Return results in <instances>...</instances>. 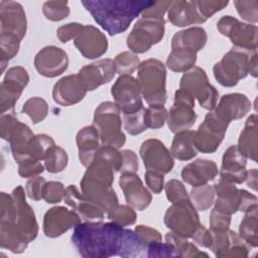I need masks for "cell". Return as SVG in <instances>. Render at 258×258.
<instances>
[{
    "mask_svg": "<svg viewBox=\"0 0 258 258\" xmlns=\"http://www.w3.org/2000/svg\"><path fill=\"white\" fill-rule=\"evenodd\" d=\"M72 243L85 258L120 256L135 258L146 256L147 247L130 229L108 222H85L74 228Z\"/></svg>",
    "mask_w": 258,
    "mask_h": 258,
    "instance_id": "1",
    "label": "cell"
},
{
    "mask_svg": "<svg viewBox=\"0 0 258 258\" xmlns=\"http://www.w3.org/2000/svg\"><path fill=\"white\" fill-rule=\"evenodd\" d=\"M25 194L17 185L11 194L0 195V245L15 254L24 252L38 234L35 214L26 203Z\"/></svg>",
    "mask_w": 258,
    "mask_h": 258,
    "instance_id": "2",
    "label": "cell"
},
{
    "mask_svg": "<svg viewBox=\"0 0 258 258\" xmlns=\"http://www.w3.org/2000/svg\"><path fill=\"white\" fill-rule=\"evenodd\" d=\"M94 20L110 35L124 32L131 22L155 1L149 0H83Z\"/></svg>",
    "mask_w": 258,
    "mask_h": 258,
    "instance_id": "3",
    "label": "cell"
},
{
    "mask_svg": "<svg viewBox=\"0 0 258 258\" xmlns=\"http://www.w3.org/2000/svg\"><path fill=\"white\" fill-rule=\"evenodd\" d=\"M115 172L111 163L95 156L80 182L81 191L106 214L118 206V198L112 187Z\"/></svg>",
    "mask_w": 258,
    "mask_h": 258,
    "instance_id": "4",
    "label": "cell"
},
{
    "mask_svg": "<svg viewBox=\"0 0 258 258\" xmlns=\"http://www.w3.org/2000/svg\"><path fill=\"white\" fill-rule=\"evenodd\" d=\"M27 21L22 5L15 1H0V51L1 72L19 50L26 33Z\"/></svg>",
    "mask_w": 258,
    "mask_h": 258,
    "instance_id": "5",
    "label": "cell"
},
{
    "mask_svg": "<svg viewBox=\"0 0 258 258\" xmlns=\"http://www.w3.org/2000/svg\"><path fill=\"white\" fill-rule=\"evenodd\" d=\"M141 95L149 105H164L167 100L166 69L162 61L148 58L140 62L137 74Z\"/></svg>",
    "mask_w": 258,
    "mask_h": 258,
    "instance_id": "6",
    "label": "cell"
},
{
    "mask_svg": "<svg viewBox=\"0 0 258 258\" xmlns=\"http://www.w3.org/2000/svg\"><path fill=\"white\" fill-rule=\"evenodd\" d=\"M120 112L116 104L110 101L103 102L96 108L93 125L98 130L102 145L112 146L116 149L124 145L126 136L121 130Z\"/></svg>",
    "mask_w": 258,
    "mask_h": 258,
    "instance_id": "7",
    "label": "cell"
},
{
    "mask_svg": "<svg viewBox=\"0 0 258 258\" xmlns=\"http://www.w3.org/2000/svg\"><path fill=\"white\" fill-rule=\"evenodd\" d=\"M256 52L233 46L220 61L216 62L213 73L217 82L224 87H234L250 73V60Z\"/></svg>",
    "mask_w": 258,
    "mask_h": 258,
    "instance_id": "8",
    "label": "cell"
},
{
    "mask_svg": "<svg viewBox=\"0 0 258 258\" xmlns=\"http://www.w3.org/2000/svg\"><path fill=\"white\" fill-rule=\"evenodd\" d=\"M164 225L171 233L182 237L191 238L201 226L200 217L190 200L173 203L165 212Z\"/></svg>",
    "mask_w": 258,
    "mask_h": 258,
    "instance_id": "9",
    "label": "cell"
},
{
    "mask_svg": "<svg viewBox=\"0 0 258 258\" xmlns=\"http://www.w3.org/2000/svg\"><path fill=\"white\" fill-rule=\"evenodd\" d=\"M165 20L151 17H141L135 23L127 36V46L134 53H143L161 41L164 36Z\"/></svg>",
    "mask_w": 258,
    "mask_h": 258,
    "instance_id": "10",
    "label": "cell"
},
{
    "mask_svg": "<svg viewBox=\"0 0 258 258\" xmlns=\"http://www.w3.org/2000/svg\"><path fill=\"white\" fill-rule=\"evenodd\" d=\"M179 89L189 93L194 99H197L202 108L212 111L215 109L219 92L209 83L208 76L200 67H194L183 74L179 82Z\"/></svg>",
    "mask_w": 258,
    "mask_h": 258,
    "instance_id": "11",
    "label": "cell"
},
{
    "mask_svg": "<svg viewBox=\"0 0 258 258\" xmlns=\"http://www.w3.org/2000/svg\"><path fill=\"white\" fill-rule=\"evenodd\" d=\"M217 28L222 35L230 38L233 46L254 51L257 50V26L239 21L237 18L226 15L220 18Z\"/></svg>",
    "mask_w": 258,
    "mask_h": 258,
    "instance_id": "12",
    "label": "cell"
},
{
    "mask_svg": "<svg viewBox=\"0 0 258 258\" xmlns=\"http://www.w3.org/2000/svg\"><path fill=\"white\" fill-rule=\"evenodd\" d=\"M194 97L182 89L174 93V102L167 114V125L171 132L177 133L188 130L196 122Z\"/></svg>",
    "mask_w": 258,
    "mask_h": 258,
    "instance_id": "13",
    "label": "cell"
},
{
    "mask_svg": "<svg viewBox=\"0 0 258 258\" xmlns=\"http://www.w3.org/2000/svg\"><path fill=\"white\" fill-rule=\"evenodd\" d=\"M229 124L218 118L213 112L206 115L195 133V145L202 153H214L223 141Z\"/></svg>",
    "mask_w": 258,
    "mask_h": 258,
    "instance_id": "14",
    "label": "cell"
},
{
    "mask_svg": "<svg viewBox=\"0 0 258 258\" xmlns=\"http://www.w3.org/2000/svg\"><path fill=\"white\" fill-rule=\"evenodd\" d=\"M114 103L123 114H131L143 108L138 81L132 76H120L111 88Z\"/></svg>",
    "mask_w": 258,
    "mask_h": 258,
    "instance_id": "15",
    "label": "cell"
},
{
    "mask_svg": "<svg viewBox=\"0 0 258 258\" xmlns=\"http://www.w3.org/2000/svg\"><path fill=\"white\" fill-rule=\"evenodd\" d=\"M29 82L27 71L20 67H12L7 72L0 86L1 114L14 108L23 90Z\"/></svg>",
    "mask_w": 258,
    "mask_h": 258,
    "instance_id": "16",
    "label": "cell"
},
{
    "mask_svg": "<svg viewBox=\"0 0 258 258\" xmlns=\"http://www.w3.org/2000/svg\"><path fill=\"white\" fill-rule=\"evenodd\" d=\"M139 153L146 170L166 174L173 168L174 160L170 151L158 139L150 138L145 140L140 146Z\"/></svg>",
    "mask_w": 258,
    "mask_h": 258,
    "instance_id": "17",
    "label": "cell"
},
{
    "mask_svg": "<svg viewBox=\"0 0 258 258\" xmlns=\"http://www.w3.org/2000/svg\"><path fill=\"white\" fill-rule=\"evenodd\" d=\"M34 67L39 75L45 78H55L68 69L69 56L60 47L47 45L35 54Z\"/></svg>",
    "mask_w": 258,
    "mask_h": 258,
    "instance_id": "18",
    "label": "cell"
},
{
    "mask_svg": "<svg viewBox=\"0 0 258 258\" xmlns=\"http://www.w3.org/2000/svg\"><path fill=\"white\" fill-rule=\"evenodd\" d=\"M81 223L75 211L58 206L50 208L43 217V233L48 238H56Z\"/></svg>",
    "mask_w": 258,
    "mask_h": 258,
    "instance_id": "19",
    "label": "cell"
},
{
    "mask_svg": "<svg viewBox=\"0 0 258 258\" xmlns=\"http://www.w3.org/2000/svg\"><path fill=\"white\" fill-rule=\"evenodd\" d=\"M74 43L81 54L90 59L102 56L108 49L106 35L94 25H84Z\"/></svg>",
    "mask_w": 258,
    "mask_h": 258,
    "instance_id": "20",
    "label": "cell"
},
{
    "mask_svg": "<svg viewBox=\"0 0 258 258\" xmlns=\"http://www.w3.org/2000/svg\"><path fill=\"white\" fill-rule=\"evenodd\" d=\"M87 92L88 91L78 74L69 75L54 84L52 99L60 106H73L81 102L85 98Z\"/></svg>",
    "mask_w": 258,
    "mask_h": 258,
    "instance_id": "21",
    "label": "cell"
},
{
    "mask_svg": "<svg viewBox=\"0 0 258 258\" xmlns=\"http://www.w3.org/2000/svg\"><path fill=\"white\" fill-rule=\"evenodd\" d=\"M119 185L124 192L127 204L133 209L142 211L150 205L152 201L151 194L136 173H122Z\"/></svg>",
    "mask_w": 258,
    "mask_h": 258,
    "instance_id": "22",
    "label": "cell"
},
{
    "mask_svg": "<svg viewBox=\"0 0 258 258\" xmlns=\"http://www.w3.org/2000/svg\"><path fill=\"white\" fill-rule=\"evenodd\" d=\"M250 100L243 94L231 93L221 97L213 113L222 121L230 124L234 120L243 118L251 109Z\"/></svg>",
    "mask_w": 258,
    "mask_h": 258,
    "instance_id": "23",
    "label": "cell"
},
{
    "mask_svg": "<svg viewBox=\"0 0 258 258\" xmlns=\"http://www.w3.org/2000/svg\"><path fill=\"white\" fill-rule=\"evenodd\" d=\"M114 62L110 58H103L84 66L79 71L81 78L87 91H94L100 86L109 83L115 76Z\"/></svg>",
    "mask_w": 258,
    "mask_h": 258,
    "instance_id": "24",
    "label": "cell"
},
{
    "mask_svg": "<svg viewBox=\"0 0 258 258\" xmlns=\"http://www.w3.org/2000/svg\"><path fill=\"white\" fill-rule=\"evenodd\" d=\"M246 160L247 158L239 151L237 145H231L222 158L220 179L235 184L243 183L247 174Z\"/></svg>",
    "mask_w": 258,
    "mask_h": 258,
    "instance_id": "25",
    "label": "cell"
},
{
    "mask_svg": "<svg viewBox=\"0 0 258 258\" xmlns=\"http://www.w3.org/2000/svg\"><path fill=\"white\" fill-rule=\"evenodd\" d=\"M64 203L85 222H98L104 219V212L95 203L90 201L82 191L80 192L76 185L71 184L66 188L63 198Z\"/></svg>",
    "mask_w": 258,
    "mask_h": 258,
    "instance_id": "26",
    "label": "cell"
},
{
    "mask_svg": "<svg viewBox=\"0 0 258 258\" xmlns=\"http://www.w3.org/2000/svg\"><path fill=\"white\" fill-rule=\"evenodd\" d=\"M33 136L31 129L26 124L18 121L4 138L9 142L13 158L18 165L31 161L28 157V147Z\"/></svg>",
    "mask_w": 258,
    "mask_h": 258,
    "instance_id": "27",
    "label": "cell"
},
{
    "mask_svg": "<svg viewBox=\"0 0 258 258\" xmlns=\"http://www.w3.org/2000/svg\"><path fill=\"white\" fill-rule=\"evenodd\" d=\"M216 162L208 159H197L186 164L181 170L182 180L194 186H199L213 180L218 174Z\"/></svg>",
    "mask_w": 258,
    "mask_h": 258,
    "instance_id": "28",
    "label": "cell"
},
{
    "mask_svg": "<svg viewBox=\"0 0 258 258\" xmlns=\"http://www.w3.org/2000/svg\"><path fill=\"white\" fill-rule=\"evenodd\" d=\"M167 15L171 24L178 27H184L191 24H200L207 21L199 13L195 0L171 1L168 7Z\"/></svg>",
    "mask_w": 258,
    "mask_h": 258,
    "instance_id": "29",
    "label": "cell"
},
{
    "mask_svg": "<svg viewBox=\"0 0 258 258\" xmlns=\"http://www.w3.org/2000/svg\"><path fill=\"white\" fill-rule=\"evenodd\" d=\"M214 189L215 195H217V200L214 202L215 210L230 216L240 210V188L235 183L220 179L219 182L214 184Z\"/></svg>",
    "mask_w": 258,
    "mask_h": 258,
    "instance_id": "30",
    "label": "cell"
},
{
    "mask_svg": "<svg viewBox=\"0 0 258 258\" xmlns=\"http://www.w3.org/2000/svg\"><path fill=\"white\" fill-rule=\"evenodd\" d=\"M208 40V35L203 27L194 26L176 32L171 39L172 50L198 52L202 50Z\"/></svg>",
    "mask_w": 258,
    "mask_h": 258,
    "instance_id": "31",
    "label": "cell"
},
{
    "mask_svg": "<svg viewBox=\"0 0 258 258\" xmlns=\"http://www.w3.org/2000/svg\"><path fill=\"white\" fill-rule=\"evenodd\" d=\"M99 140L100 136L94 125L86 126L78 132L76 141L78 145L79 159L85 167L90 166L94 161L97 150L100 147Z\"/></svg>",
    "mask_w": 258,
    "mask_h": 258,
    "instance_id": "32",
    "label": "cell"
},
{
    "mask_svg": "<svg viewBox=\"0 0 258 258\" xmlns=\"http://www.w3.org/2000/svg\"><path fill=\"white\" fill-rule=\"evenodd\" d=\"M257 115L252 114L248 117L244 129L241 131L238 139V149L246 157L257 161L258 154V132H257Z\"/></svg>",
    "mask_w": 258,
    "mask_h": 258,
    "instance_id": "33",
    "label": "cell"
},
{
    "mask_svg": "<svg viewBox=\"0 0 258 258\" xmlns=\"http://www.w3.org/2000/svg\"><path fill=\"white\" fill-rule=\"evenodd\" d=\"M195 133L196 131L192 130H184L175 133L170 147L172 157L187 161L197 156L198 149L195 145Z\"/></svg>",
    "mask_w": 258,
    "mask_h": 258,
    "instance_id": "34",
    "label": "cell"
},
{
    "mask_svg": "<svg viewBox=\"0 0 258 258\" xmlns=\"http://www.w3.org/2000/svg\"><path fill=\"white\" fill-rule=\"evenodd\" d=\"M258 207L257 205L248 209L245 213L244 218L242 219L239 226V236L241 239L251 247L258 246Z\"/></svg>",
    "mask_w": 258,
    "mask_h": 258,
    "instance_id": "35",
    "label": "cell"
},
{
    "mask_svg": "<svg viewBox=\"0 0 258 258\" xmlns=\"http://www.w3.org/2000/svg\"><path fill=\"white\" fill-rule=\"evenodd\" d=\"M211 234L212 244L210 250H212L217 257H223L233 246L243 242L241 237L230 229L224 231H211Z\"/></svg>",
    "mask_w": 258,
    "mask_h": 258,
    "instance_id": "36",
    "label": "cell"
},
{
    "mask_svg": "<svg viewBox=\"0 0 258 258\" xmlns=\"http://www.w3.org/2000/svg\"><path fill=\"white\" fill-rule=\"evenodd\" d=\"M196 61V52L184 50H171L166 59V66L172 72L186 73L195 67Z\"/></svg>",
    "mask_w": 258,
    "mask_h": 258,
    "instance_id": "37",
    "label": "cell"
},
{
    "mask_svg": "<svg viewBox=\"0 0 258 258\" xmlns=\"http://www.w3.org/2000/svg\"><path fill=\"white\" fill-rule=\"evenodd\" d=\"M189 200L197 211H206L210 209L215 202L214 186L208 183L194 186L189 194Z\"/></svg>",
    "mask_w": 258,
    "mask_h": 258,
    "instance_id": "38",
    "label": "cell"
},
{
    "mask_svg": "<svg viewBox=\"0 0 258 258\" xmlns=\"http://www.w3.org/2000/svg\"><path fill=\"white\" fill-rule=\"evenodd\" d=\"M54 145H55L54 140L49 135H46V134L34 135L28 147L29 160L40 161L44 159L47 151Z\"/></svg>",
    "mask_w": 258,
    "mask_h": 258,
    "instance_id": "39",
    "label": "cell"
},
{
    "mask_svg": "<svg viewBox=\"0 0 258 258\" xmlns=\"http://www.w3.org/2000/svg\"><path fill=\"white\" fill-rule=\"evenodd\" d=\"M165 242H168L175 247L179 257H208L207 253L200 251L198 247L194 243L187 241L186 238L179 237L171 232H168L165 235Z\"/></svg>",
    "mask_w": 258,
    "mask_h": 258,
    "instance_id": "40",
    "label": "cell"
},
{
    "mask_svg": "<svg viewBox=\"0 0 258 258\" xmlns=\"http://www.w3.org/2000/svg\"><path fill=\"white\" fill-rule=\"evenodd\" d=\"M44 167L50 173H58L62 171L69 161L66 150L59 146H52L44 157Z\"/></svg>",
    "mask_w": 258,
    "mask_h": 258,
    "instance_id": "41",
    "label": "cell"
},
{
    "mask_svg": "<svg viewBox=\"0 0 258 258\" xmlns=\"http://www.w3.org/2000/svg\"><path fill=\"white\" fill-rule=\"evenodd\" d=\"M22 112L31 119L32 123L37 124L46 118L48 105L44 99L40 97H32L24 103Z\"/></svg>",
    "mask_w": 258,
    "mask_h": 258,
    "instance_id": "42",
    "label": "cell"
},
{
    "mask_svg": "<svg viewBox=\"0 0 258 258\" xmlns=\"http://www.w3.org/2000/svg\"><path fill=\"white\" fill-rule=\"evenodd\" d=\"M113 62L115 72L120 76H131L140 64L138 55L132 51H122L118 53Z\"/></svg>",
    "mask_w": 258,
    "mask_h": 258,
    "instance_id": "43",
    "label": "cell"
},
{
    "mask_svg": "<svg viewBox=\"0 0 258 258\" xmlns=\"http://www.w3.org/2000/svg\"><path fill=\"white\" fill-rule=\"evenodd\" d=\"M167 110L163 105H149L145 108L144 121L147 128L159 129L161 128L167 119Z\"/></svg>",
    "mask_w": 258,
    "mask_h": 258,
    "instance_id": "44",
    "label": "cell"
},
{
    "mask_svg": "<svg viewBox=\"0 0 258 258\" xmlns=\"http://www.w3.org/2000/svg\"><path fill=\"white\" fill-rule=\"evenodd\" d=\"M42 13L50 21H60L70 15L67 1H46L42 6Z\"/></svg>",
    "mask_w": 258,
    "mask_h": 258,
    "instance_id": "45",
    "label": "cell"
},
{
    "mask_svg": "<svg viewBox=\"0 0 258 258\" xmlns=\"http://www.w3.org/2000/svg\"><path fill=\"white\" fill-rule=\"evenodd\" d=\"M107 217L112 222L122 226H130L136 222V213L129 205H118L114 210L107 214Z\"/></svg>",
    "mask_w": 258,
    "mask_h": 258,
    "instance_id": "46",
    "label": "cell"
},
{
    "mask_svg": "<svg viewBox=\"0 0 258 258\" xmlns=\"http://www.w3.org/2000/svg\"><path fill=\"white\" fill-rule=\"evenodd\" d=\"M145 108L143 107L139 111L131 114H123L124 128L130 135H137L147 129L144 121Z\"/></svg>",
    "mask_w": 258,
    "mask_h": 258,
    "instance_id": "47",
    "label": "cell"
},
{
    "mask_svg": "<svg viewBox=\"0 0 258 258\" xmlns=\"http://www.w3.org/2000/svg\"><path fill=\"white\" fill-rule=\"evenodd\" d=\"M234 5L239 15L246 21L255 24L258 21V1H234Z\"/></svg>",
    "mask_w": 258,
    "mask_h": 258,
    "instance_id": "48",
    "label": "cell"
},
{
    "mask_svg": "<svg viewBox=\"0 0 258 258\" xmlns=\"http://www.w3.org/2000/svg\"><path fill=\"white\" fill-rule=\"evenodd\" d=\"M167 200L173 204L183 200H189V195L186 191L185 186L178 179H170L164 185Z\"/></svg>",
    "mask_w": 258,
    "mask_h": 258,
    "instance_id": "49",
    "label": "cell"
},
{
    "mask_svg": "<svg viewBox=\"0 0 258 258\" xmlns=\"http://www.w3.org/2000/svg\"><path fill=\"white\" fill-rule=\"evenodd\" d=\"M146 257H179V254L172 244L161 241L147 246Z\"/></svg>",
    "mask_w": 258,
    "mask_h": 258,
    "instance_id": "50",
    "label": "cell"
},
{
    "mask_svg": "<svg viewBox=\"0 0 258 258\" xmlns=\"http://www.w3.org/2000/svg\"><path fill=\"white\" fill-rule=\"evenodd\" d=\"M66 188L59 181H48L43 188L42 199L48 204H57L64 198Z\"/></svg>",
    "mask_w": 258,
    "mask_h": 258,
    "instance_id": "51",
    "label": "cell"
},
{
    "mask_svg": "<svg viewBox=\"0 0 258 258\" xmlns=\"http://www.w3.org/2000/svg\"><path fill=\"white\" fill-rule=\"evenodd\" d=\"M195 2H196V6L198 8L199 13L205 20L212 17L216 12L224 9L229 4V1H222V0H219V1L218 0H215V1L195 0Z\"/></svg>",
    "mask_w": 258,
    "mask_h": 258,
    "instance_id": "52",
    "label": "cell"
},
{
    "mask_svg": "<svg viewBox=\"0 0 258 258\" xmlns=\"http://www.w3.org/2000/svg\"><path fill=\"white\" fill-rule=\"evenodd\" d=\"M134 232L136 233L137 237L142 242V244L145 245L146 247L151 243L162 241L161 234L157 230L145 225L136 226Z\"/></svg>",
    "mask_w": 258,
    "mask_h": 258,
    "instance_id": "53",
    "label": "cell"
},
{
    "mask_svg": "<svg viewBox=\"0 0 258 258\" xmlns=\"http://www.w3.org/2000/svg\"><path fill=\"white\" fill-rule=\"evenodd\" d=\"M45 183V179L39 175L31 177L25 184V192L27 197L33 201H40L42 199Z\"/></svg>",
    "mask_w": 258,
    "mask_h": 258,
    "instance_id": "54",
    "label": "cell"
},
{
    "mask_svg": "<svg viewBox=\"0 0 258 258\" xmlns=\"http://www.w3.org/2000/svg\"><path fill=\"white\" fill-rule=\"evenodd\" d=\"M84 25L78 22H71L57 28L56 35L60 42L66 43L71 39H75L83 29Z\"/></svg>",
    "mask_w": 258,
    "mask_h": 258,
    "instance_id": "55",
    "label": "cell"
},
{
    "mask_svg": "<svg viewBox=\"0 0 258 258\" xmlns=\"http://www.w3.org/2000/svg\"><path fill=\"white\" fill-rule=\"evenodd\" d=\"M122 155V165L120 167L121 173H136L138 170V157L136 153L132 150L125 149L121 151Z\"/></svg>",
    "mask_w": 258,
    "mask_h": 258,
    "instance_id": "56",
    "label": "cell"
},
{
    "mask_svg": "<svg viewBox=\"0 0 258 258\" xmlns=\"http://www.w3.org/2000/svg\"><path fill=\"white\" fill-rule=\"evenodd\" d=\"M231 223V216L221 213L215 209L212 210L210 215V230L211 231H224L229 229Z\"/></svg>",
    "mask_w": 258,
    "mask_h": 258,
    "instance_id": "57",
    "label": "cell"
},
{
    "mask_svg": "<svg viewBox=\"0 0 258 258\" xmlns=\"http://www.w3.org/2000/svg\"><path fill=\"white\" fill-rule=\"evenodd\" d=\"M164 174L153 171V170H146L144 176H145V182L149 189L153 194H160L164 186Z\"/></svg>",
    "mask_w": 258,
    "mask_h": 258,
    "instance_id": "58",
    "label": "cell"
},
{
    "mask_svg": "<svg viewBox=\"0 0 258 258\" xmlns=\"http://www.w3.org/2000/svg\"><path fill=\"white\" fill-rule=\"evenodd\" d=\"M43 170H44V165H42L40 161L31 160L18 165V174L24 178H28V177L31 178V177L37 176Z\"/></svg>",
    "mask_w": 258,
    "mask_h": 258,
    "instance_id": "59",
    "label": "cell"
},
{
    "mask_svg": "<svg viewBox=\"0 0 258 258\" xmlns=\"http://www.w3.org/2000/svg\"><path fill=\"white\" fill-rule=\"evenodd\" d=\"M171 1H158L154 2L150 7L145 9L142 12V17H151V18H158L163 19V15L168 10Z\"/></svg>",
    "mask_w": 258,
    "mask_h": 258,
    "instance_id": "60",
    "label": "cell"
},
{
    "mask_svg": "<svg viewBox=\"0 0 258 258\" xmlns=\"http://www.w3.org/2000/svg\"><path fill=\"white\" fill-rule=\"evenodd\" d=\"M191 239L194 240L195 243H197L198 245H200L202 247H205V248H210V246L212 244V234H211V231L206 229L202 224L196 230V232L194 233Z\"/></svg>",
    "mask_w": 258,
    "mask_h": 258,
    "instance_id": "61",
    "label": "cell"
},
{
    "mask_svg": "<svg viewBox=\"0 0 258 258\" xmlns=\"http://www.w3.org/2000/svg\"><path fill=\"white\" fill-rule=\"evenodd\" d=\"M240 197H241L240 210H239L240 212H246L251 207L257 205V197L245 189H240Z\"/></svg>",
    "mask_w": 258,
    "mask_h": 258,
    "instance_id": "62",
    "label": "cell"
},
{
    "mask_svg": "<svg viewBox=\"0 0 258 258\" xmlns=\"http://www.w3.org/2000/svg\"><path fill=\"white\" fill-rule=\"evenodd\" d=\"M257 169L256 168H252L249 171H247L246 174V178L245 181L247 182V185L253 189V190H257Z\"/></svg>",
    "mask_w": 258,
    "mask_h": 258,
    "instance_id": "63",
    "label": "cell"
},
{
    "mask_svg": "<svg viewBox=\"0 0 258 258\" xmlns=\"http://www.w3.org/2000/svg\"><path fill=\"white\" fill-rule=\"evenodd\" d=\"M257 51L253 53L252 57H251V60H250V75L254 78L257 77Z\"/></svg>",
    "mask_w": 258,
    "mask_h": 258,
    "instance_id": "64",
    "label": "cell"
}]
</instances>
